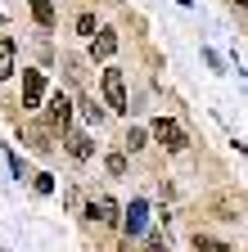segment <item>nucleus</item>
Here are the masks:
<instances>
[{
	"label": "nucleus",
	"mask_w": 248,
	"mask_h": 252,
	"mask_svg": "<svg viewBox=\"0 0 248 252\" xmlns=\"http://www.w3.org/2000/svg\"><path fill=\"white\" fill-rule=\"evenodd\" d=\"M235 5H248V0H235Z\"/></svg>",
	"instance_id": "obj_16"
},
{
	"label": "nucleus",
	"mask_w": 248,
	"mask_h": 252,
	"mask_svg": "<svg viewBox=\"0 0 248 252\" xmlns=\"http://www.w3.org/2000/svg\"><path fill=\"white\" fill-rule=\"evenodd\" d=\"M104 99L113 113H127V77L117 68H104Z\"/></svg>",
	"instance_id": "obj_1"
},
{
	"label": "nucleus",
	"mask_w": 248,
	"mask_h": 252,
	"mask_svg": "<svg viewBox=\"0 0 248 252\" xmlns=\"http://www.w3.org/2000/svg\"><path fill=\"white\" fill-rule=\"evenodd\" d=\"M153 140H158L167 153H180L185 144H190V140H185V131H180L172 117H158V122H153Z\"/></svg>",
	"instance_id": "obj_2"
},
{
	"label": "nucleus",
	"mask_w": 248,
	"mask_h": 252,
	"mask_svg": "<svg viewBox=\"0 0 248 252\" xmlns=\"http://www.w3.org/2000/svg\"><path fill=\"white\" fill-rule=\"evenodd\" d=\"M113 50H117V32H113V27L95 32V41H90V59H108Z\"/></svg>",
	"instance_id": "obj_5"
},
{
	"label": "nucleus",
	"mask_w": 248,
	"mask_h": 252,
	"mask_svg": "<svg viewBox=\"0 0 248 252\" xmlns=\"http://www.w3.org/2000/svg\"><path fill=\"white\" fill-rule=\"evenodd\" d=\"M81 113H86V122H100V117H104V108H95V99H86Z\"/></svg>",
	"instance_id": "obj_13"
},
{
	"label": "nucleus",
	"mask_w": 248,
	"mask_h": 252,
	"mask_svg": "<svg viewBox=\"0 0 248 252\" xmlns=\"http://www.w3.org/2000/svg\"><path fill=\"white\" fill-rule=\"evenodd\" d=\"M32 14H36V23H41V27H50V23H54V5H50V0H32Z\"/></svg>",
	"instance_id": "obj_10"
},
{
	"label": "nucleus",
	"mask_w": 248,
	"mask_h": 252,
	"mask_svg": "<svg viewBox=\"0 0 248 252\" xmlns=\"http://www.w3.org/2000/svg\"><path fill=\"white\" fill-rule=\"evenodd\" d=\"M194 248H199V252H235L230 243H221V239H203V234L194 239Z\"/></svg>",
	"instance_id": "obj_11"
},
{
	"label": "nucleus",
	"mask_w": 248,
	"mask_h": 252,
	"mask_svg": "<svg viewBox=\"0 0 248 252\" xmlns=\"http://www.w3.org/2000/svg\"><path fill=\"white\" fill-rule=\"evenodd\" d=\"M108 171H113V176H122V171H127V158L113 153V158H108Z\"/></svg>",
	"instance_id": "obj_15"
},
{
	"label": "nucleus",
	"mask_w": 248,
	"mask_h": 252,
	"mask_svg": "<svg viewBox=\"0 0 248 252\" xmlns=\"http://www.w3.org/2000/svg\"><path fill=\"white\" fill-rule=\"evenodd\" d=\"M77 32H81V36H95V18L81 14V18H77Z\"/></svg>",
	"instance_id": "obj_12"
},
{
	"label": "nucleus",
	"mask_w": 248,
	"mask_h": 252,
	"mask_svg": "<svg viewBox=\"0 0 248 252\" xmlns=\"http://www.w3.org/2000/svg\"><path fill=\"white\" fill-rule=\"evenodd\" d=\"M144 216H149V207H144V198H136V203L127 207V220H122L127 234H140V230H144Z\"/></svg>",
	"instance_id": "obj_7"
},
{
	"label": "nucleus",
	"mask_w": 248,
	"mask_h": 252,
	"mask_svg": "<svg viewBox=\"0 0 248 252\" xmlns=\"http://www.w3.org/2000/svg\"><path fill=\"white\" fill-rule=\"evenodd\" d=\"M14 41H0V81H5V77H14Z\"/></svg>",
	"instance_id": "obj_9"
},
{
	"label": "nucleus",
	"mask_w": 248,
	"mask_h": 252,
	"mask_svg": "<svg viewBox=\"0 0 248 252\" xmlns=\"http://www.w3.org/2000/svg\"><path fill=\"white\" fill-rule=\"evenodd\" d=\"M41 99H45V72L27 68L23 72V108H41Z\"/></svg>",
	"instance_id": "obj_3"
},
{
	"label": "nucleus",
	"mask_w": 248,
	"mask_h": 252,
	"mask_svg": "<svg viewBox=\"0 0 248 252\" xmlns=\"http://www.w3.org/2000/svg\"><path fill=\"white\" fill-rule=\"evenodd\" d=\"M68 153L77 158V162H86V158L95 153V144H90V135H68Z\"/></svg>",
	"instance_id": "obj_8"
},
{
	"label": "nucleus",
	"mask_w": 248,
	"mask_h": 252,
	"mask_svg": "<svg viewBox=\"0 0 248 252\" xmlns=\"http://www.w3.org/2000/svg\"><path fill=\"white\" fill-rule=\"evenodd\" d=\"M90 216H95L100 225H117V216H122V207H117L113 198H95V203H90Z\"/></svg>",
	"instance_id": "obj_6"
},
{
	"label": "nucleus",
	"mask_w": 248,
	"mask_h": 252,
	"mask_svg": "<svg viewBox=\"0 0 248 252\" xmlns=\"http://www.w3.org/2000/svg\"><path fill=\"white\" fill-rule=\"evenodd\" d=\"M50 126H54V131H68V122H72V104L64 99V94H54V99H50Z\"/></svg>",
	"instance_id": "obj_4"
},
{
	"label": "nucleus",
	"mask_w": 248,
	"mask_h": 252,
	"mask_svg": "<svg viewBox=\"0 0 248 252\" xmlns=\"http://www.w3.org/2000/svg\"><path fill=\"white\" fill-rule=\"evenodd\" d=\"M127 149L136 153V149H144V131H136V126H131V135H127Z\"/></svg>",
	"instance_id": "obj_14"
}]
</instances>
